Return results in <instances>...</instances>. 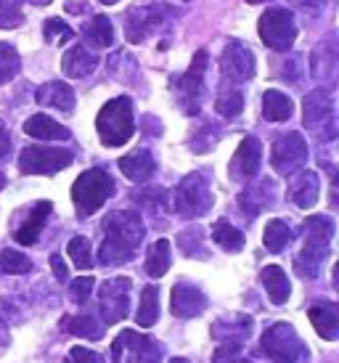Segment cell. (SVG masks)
<instances>
[{"label":"cell","instance_id":"29","mask_svg":"<svg viewBox=\"0 0 339 363\" xmlns=\"http://www.w3.org/2000/svg\"><path fill=\"white\" fill-rule=\"evenodd\" d=\"M82 38L93 48H109L114 43V27H111V21L106 16H93L88 27L82 30Z\"/></svg>","mask_w":339,"mask_h":363},{"label":"cell","instance_id":"7","mask_svg":"<svg viewBox=\"0 0 339 363\" xmlns=\"http://www.w3.org/2000/svg\"><path fill=\"white\" fill-rule=\"evenodd\" d=\"M262 43L273 51H289L297 40V24L287 9H268L257 21Z\"/></svg>","mask_w":339,"mask_h":363},{"label":"cell","instance_id":"1","mask_svg":"<svg viewBox=\"0 0 339 363\" xmlns=\"http://www.w3.org/2000/svg\"><path fill=\"white\" fill-rule=\"evenodd\" d=\"M143 223L138 212L133 210H117L109 212L104 220V244H101L99 260L104 265H120L135 257L138 244L143 239Z\"/></svg>","mask_w":339,"mask_h":363},{"label":"cell","instance_id":"25","mask_svg":"<svg viewBox=\"0 0 339 363\" xmlns=\"http://www.w3.org/2000/svg\"><path fill=\"white\" fill-rule=\"evenodd\" d=\"M38 104L53 106V109L70 114L74 109V91H72L67 82H45L40 91H38Z\"/></svg>","mask_w":339,"mask_h":363},{"label":"cell","instance_id":"24","mask_svg":"<svg viewBox=\"0 0 339 363\" xmlns=\"http://www.w3.org/2000/svg\"><path fill=\"white\" fill-rule=\"evenodd\" d=\"M120 170L128 175L130 181L146 183L151 175H154L157 164H154V157H151V152H146V149H138V152H133V154H128V157H122V160H120Z\"/></svg>","mask_w":339,"mask_h":363},{"label":"cell","instance_id":"40","mask_svg":"<svg viewBox=\"0 0 339 363\" xmlns=\"http://www.w3.org/2000/svg\"><path fill=\"white\" fill-rule=\"evenodd\" d=\"M212 363H252L247 355L241 353V345H220L215 355H212Z\"/></svg>","mask_w":339,"mask_h":363},{"label":"cell","instance_id":"45","mask_svg":"<svg viewBox=\"0 0 339 363\" xmlns=\"http://www.w3.org/2000/svg\"><path fill=\"white\" fill-rule=\"evenodd\" d=\"M9 152H11V135H9V130H6V125L0 122V160Z\"/></svg>","mask_w":339,"mask_h":363},{"label":"cell","instance_id":"19","mask_svg":"<svg viewBox=\"0 0 339 363\" xmlns=\"http://www.w3.org/2000/svg\"><path fill=\"white\" fill-rule=\"evenodd\" d=\"M99 67V56H93V53L85 48V45H74L70 51L64 53V59H61V69L67 77L72 80H80V77H90L93 72Z\"/></svg>","mask_w":339,"mask_h":363},{"label":"cell","instance_id":"12","mask_svg":"<svg viewBox=\"0 0 339 363\" xmlns=\"http://www.w3.org/2000/svg\"><path fill=\"white\" fill-rule=\"evenodd\" d=\"M130 286H133V281L125 279V276L109 279V281L101 286V318H104L106 326L122 321V318L128 315Z\"/></svg>","mask_w":339,"mask_h":363},{"label":"cell","instance_id":"32","mask_svg":"<svg viewBox=\"0 0 339 363\" xmlns=\"http://www.w3.org/2000/svg\"><path fill=\"white\" fill-rule=\"evenodd\" d=\"M146 273L151 279H162L165 273L170 271V242L167 239H160L149 247V255H146Z\"/></svg>","mask_w":339,"mask_h":363},{"label":"cell","instance_id":"6","mask_svg":"<svg viewBox=\"0 0 339 363\" xmlns=\"http://www.w3.org/2000/svg\"><path fill=\"white\" fill-rule=\"evenodd\" d=\"M172 207L180 218H199L210 210L212 191L201 172H194V175L180 181V186L175 189V196H172Z\"/></svg>","mask_w":339,"mask_h":363},{"label":"cell","instance_id":"48","mask_svg":"<svg viewBox=\"0 0 339 363\" xmlns=\"http://www.w3.org/2000/svg\"><path fill=\"white\" fill-rule=\"evenodd\" d=\"M101 3H106V6H114V3H120V0H101Z\"/></svg>","mask_w":339,"mask_h":363},{"label":"cell","instance_id":"41","mask_svg":"<svg viewBox=\"0 0 339 363\" xmlns=\"http://www.w3.org/2000/svg\"><path fill=\"white\" fill-rule=\"evenodd\" d=\"M93 286H96L93 276H80V279H74V281H72V289H70V292H72V300H74L77 305H82L90 297Z\"/></svg>","mask_w":339,"mask_h":363},{"label":"cell","instance_id":"34","mask_svg":"<svg viewBox=\"0 0 339 363\" xmlns=\"http://www.w3.org/2000/svg\"><path fill=\"white\" fill-rule=\"evenodd\" d=\"M289 239H291V228L284 220H270L268 225H265L262 242L268 247V252H284Z\"/></svg>","mask_w":339,"mask_h":363},{"label":"cell","instance_id":"36","mask_svg":"<svg viewBox=\"0 0 339 363\" xmlns=\"http://www.w3.org/2000/svg\"><path fill=\"white\" fill-rule=\"evenodd\" d=\"M67 252H70L72 262L80 268V271H90L93 268V252H90V242L85 236H74L67 247Z\"/></svg>","mask_w":339,"mask_h":363},{"label":"cell","instance_id":"4","mask_svg":"<svg viewBox=\"0 0 339 363\" xmlns=\"http://www.w3.org/2000/svg\"><path fill=\"white\" fill-rule=\"evenodd\" d=\"M96 130H99L104 146H122V143H128L133 138L135 120H133V101L128 96L106 101V106L99 111Z\"/></svg>","mask_w":339,"mask_h":363},{"label":"cell","instance_id":"21","mask_svg":"<svg viewBox=\"0 0 339 363\" xmlns=\"http://www.w3.org/2000/svg\"><path fill=\"white\" fill-rule=\"evenodd\" d=\"M310 323L316 326V332L326 340V342H334L339 337V308L334 303H318L308 311Z\"/></svg>","mask_w":339,"mask_h":363},{"label":"cell","instance_id":"30","mask_svg":"<svg viewBox=\"0 0 339 363\" xmlns=\"http://www.w3.org/2000/svg\"><path fill=\"white\" fill-rule=\"evenodd\" d=\"M212 242L223 247L226 252H241L244 250V233L233 228L228 220H218L212 225Z\"/></svg>","mask_w":339,"mask_h":363},{"label":"cell","instance_id":"47","mask_svg":"<svg viewBox=\"0 0 339 363\" xmlns=\"http://www.w3.org/2000/svg\"><path fill=\"white\" fill-rule=\"evenodd\" d=\"M170 363H189V361H186V358H172Z\"/></svg>","mask_w":339,"mask_h":363},{"label":"cell","instance_id":"42","mask_svg":"<svg viewBox=\"0 0 339 363\" xmlns=\"http://www.w3.org/2000/svg\"><path fill=\"white\" fill-rule=\"evenodd\" d=\"M43 32H45V38H48V40H53V35H59L61 43H67V40H72V38H74L72 27H67L61 19H48V21H45V27H43Z\"/></svg>","mask_w":339,"mask_h":363},{"label":"cell","instance_id":"31","mask_svg":"<svg viewBox=\"0 0 339 363\" xmlns=\"http://www.w3.org/2000/svg\"><path fill=\"white\" fill-rule=\"evenodd\" d=\"M160 318V289L157 286H146L143 294H140V305H138V313H135V321L138 326L143 329H149L154 326Z\"/></svg>","mask_w":339,"mask_h":363},{"label":"cell","instance_id":"28","mask_svg":"<svg viewBox=\"0 0 339 363\" xmlns=\"http://www.w3.org/2000/svg\"><path fill=\"white\" fill-rule=\"evenodd\" d=\"M294 111V104L289 101V96H284L281 91H265L262 96V114L268 122H287Z\"/></svg>","mask_w":339,"mask_h":363},{"label":"cell","instance_id":"44","mask_svg":"<svg viewBox=\"0 0 339 363\" xmlns=\"http://www.w3.org/2000/svg\"><path fill=\"white\" fill-rule=\"evenodd\" d=\"M50 265H53L56 279H59V281H67L70 271H67V265H64V257H61V255H50Z\"/></svg>","mask_w":339,"mask_h":363},{"label":"cell","instance_id":"38","mask_svg":"<svg viewBox=\"0 0 339 363\" xmlns=\"http://www.w3.org/2000/svg\"><path fill=\"white\" fill-rule=\"evenodd\" d=\"M21 24V0H0V30H13Z\"/></svg>","mask_w":339,"mask_h":363},{"label":"cell","instance_id":"11","mask_svg":"<svg viewBox=\"0 0 339 363\" xmlns=\"http://www.w3.org/2000/svg\"><path fill=\"white\" fill-rule=\"evenodd\" d=\"M308 162V143L299 133H284L273 141L270 164L279 175H291Z\"/></svg>","mask_w":339,"mask_h":363},{"label":"cell","instance_id":"20","mask_svg":"<svg viewBox=\"0 0 339 363\" xmlns=\"http://www.w3.org/2000/svg\"><path fill=\"white\" fill-rule=\"evenodd\" d=\"M321 196V181H318V172L313 170H305L302 175L294 178L289 189V199L291 204H297L299 210H310L313 204L318 202Z\"/></svg>","mask_w":339,"mask_h":363},{"label":"cell","instance_id":"3","mask_svg":"<svg viewBox=\"0 0 339 363\" xmlns=\"http://www.w3.org/2000/svg\"><path fill=\"white\" fill-rule=\"evenodd\" d=\"M111 194H114V181L109 172L101 167L85 170L72 186V202H74L77 218H90L93 212H99Z\"/></svg>","mask_w":339,"mask_h":363},{"label":"cell","instance_id":"37","mask_svg":"<svg viewBox=\"0 0 339 363\" xmlns=\"http://www.w3.org/2000/svg\"><path fill=\"white\" fill-rule=\"evenodd\" d=\"M0 271L11 273V276H16V273H30L32 260L27 255L16 252V250H3V252H0Z\"/></svg>","mask_w":339,"mask_h":363},{"label":"cell","instance_id":"10","mask_svg":"<svg viewBox=\"0 0 339 363\" xmlns=\"http://www.w3.org/2000/svg\"><path fill=\"white\" fill-rule=\"evenodd\" d=\"M74 154L56 146H27L19 157V170L24 175H53V172L70 167Z\"/></svg>","mask_w":339,"mask_h":363},{"label":"cell","instance_id":"14","mask_svg":"<svg viewBox=\"0 0 339 363\" xmlns=\"http://www.w3.org/2000/svg\"><path fill=\"white\" fill-rule=\"evenodd\" d=\"M167 13H172V11H170L167 6H162V3L133 9L128 13V16H125V30H128V40L130 43H140L143 38H149V32H154V27H160Z\"/></svg>","mask_w":339,"mask_h":363},{"label":"cell","instance_id":"22","mask_svg":"<svg viewBox=\"0 0 339 363\" xmlns=\"http://www.w3.org/2000/svg\"><path fill=\"white\" fill-rule=\"evenodd\" d=\"M50 210H53V204L50 202H38L35 207L30 210V215H27V220L21 223L19 228L13 231V239L19 244H35L38 242V236H40L43 225H45V220H48Z\"/></svg>","mask_w":339,"mask_h":363},{"label":"cell","instance_id":"2","mask_svg":"<svg viewBox=\"0 0 339 363\" xmlns=\"http://www.w3.org/2000/svg\"><path fill=\"white\" fill-rule=\"evenodd\" d=\"M331 236H334V220L329 215H313L305 220V244L294 257V268L302 279H316L321 265L331 252Z\"/></svg>","mask_w":339,"mask_h":363},{"label":"cell","instance_id":"35","mask_svg":"<svg viewBox=\"0 0 339 363\" xmlns=\"http://www.w3.org/2000/svg\"><path fill=\"white\" fill-rule=\"evenodd\" d=\"M21 69L19 53L11 48L9 43H0V82H11Z\"/></svg>","mask_w":339,"mask_h":363},{"label":"cell","instance_id":"43","mask_svg":"<svg viewBox=\"0 0 339 363\" xmlns=\"http://www.w3.org/2000/svg\"><path fill=\"white\" fill-rule=\"evenodd\" d=\"M64 363H104V358L96 350H88V347H72Z\"/></svg>","mask_w":339,"mask_h":363},{"label":"cell","instance_id":"18","mask_svg":"<svg viewBox=\"0 0 339 363\" xmlns=\"http://www.w3.org/2000/svg\"><path fill=\"white\" fill-rule=\"evenodd\" d=\"M252 334V318L250 315H226L215 321L212 326V337L220 345H241L247 342Z\"/></svg>","mask_w":339,"mask_h":363},{"label":"cell","instance_id":"27","mask_svg":"<svg viewBox=\"0 0 339 363\" xmlns=\"http://www.w3.org/2000/svg\"><path fill=\"white\" fill-rule=\"evenodd\" d=\"M270 199H273V183L260 181L257 186H250L247 191L241 194L239 204H241V210H244L247 218H255V215H260V212L268 207Z\"/></svg>","mask_w":339,"mask_h":363},{"label":"cell","instance_id":"17","mask_svg":"<svg viewBox=\"0 0 339 363\" xmlns=\"http://www.w3.org/2000/svg\"><path fill=\"white\" fill-rule=\"evenodd\" d=\"M260 160H262V143L257 138H244L239 149L230 160V178L233 181H250L260 170Z\"/></svg>","mask_w":339,"mask_h":363},{"label":"cell","instance_id":"5","mask_svg":"<svg viewBox=\"0 0 339 363\" xmlns=\"http://www.w3.org/2000/svg\"><path fill=\"white\" fill-rule=\"evenodd\" d=\"M260 350L268 355L273 363H305L308 361V347L297 337L291 323H273L265 329L260 340Z\"/></svg>","mask_w":339,"mask_h":363},{"label":"cell","instance_id":"39","mask_svg":"<svg viewBox=\"0 0 339 363\" xmlns=\"http://www.w3.org/2000/svg\"><path fill=\"white\" fill-rule=\"evenodd\" d=\"M215 109H218V114H223V117H239L241 109H244V96H241L239 91L223 93L218 101H215Z\"/></svg>","mask_w":339,"mask_h":363},{"label":"cell","instance_id":"15","mask_svg":"<svg viewBox=\"0 0 339 363\" xmlns=\"http://www.w3.org/2000/svg\"><path fill=\"white\" fill-rule=\"evenodd\" d=\"M302 120L305 128L318 133L321 128H329V133L334 135V101H331V93L326 88L313 91L302 104Z\"/></svg>","mask_w":339,"mask_h":363},{"label":"cell","instance_id":"16","mask_svg":"<svg viewBox=\"0 0 339 363\" xmlns=\"http://www.w3.org/2000/svg\"><path fill=\"white\" fill-rule=\"evenodd\" d=\"M204 308H207V297H204L199 286L183 281L172 286V294H170V311H172V315L194 318V315L204 313Z\"/></svg>","mask_w":339,"mask_h":363},{"label":"cell","instance_id":"50","mask_svg":"<svg viewBox=\"0 0 339 363\" xmlns=\"http://www.w3.org/2000/svg\"><path fill=\"white\" fill-rule=\"evenodd\" d=\"M247 3H262V0H247Z\"/></svg>","mask_w":339,"mask_h":363},{"label":"cell","instance_id":"33","mask_svg":"<svg viewBox=\"0 0 339 363\" xmlns=\"http://www.w3.org/2000/svg\"><path fill=\"white\" fill-rule=\"evenodd\" d=\"M61 326L67 329L70 334H77V337H85L90 342H96L104 337V329L99 326V321L93 318V315H67Z\"/></svg>","mask_w":339,"mask_h":363},{"label":"cell","instance_id":"9","mask_svg":"<svg viewBox=\"0 0 339 363\" xmlns=\"http://www.w3.org/2000/svg\"><path fill=\"white\" fill-rule=\"evenodd\" d=\"M160 345L146 334L128 329L111 342V361L114 363H160Z\"/></svg>","mask_w":339,"mask_h":363},{"label":"cell","instance_id":"13","mask_svg":"<svg viewBox=\"0 0 339 363\" xmlns=\"http://www.w3.org/2000/svg\"><path fill=\"white\" fill-rule=\"evenodd\" d=\"M220 72L226 82H247L255 74V56L244 43H228L220 56Z\"/></svg>","mask_w":339,"mask_h":363},{"label":"cell","instance_id":"49","mask_svg":"<svg viewBox=\"0 0 339 363\" xmlns=\"http://www.w3.org/2000/svg\"><path fill=\"white\" fill-rule=\"evenodd\" d=\"M3 181H6V178H3V175H0V189H3Z\"/></svg>","mask_w":339,"mask_h":363},{"label":"cell","instance_id":"8","mask_svg":"<svg viewBox=\"0 0 339 363\" xmlns=\"http://www.w3.org/2000/svg\"><path fill=\"white\" fill-rule=\"evenodd\" d=\"M204 69H207V51H196L186 74L172 80V91L178 96L180 109L186 114H196L204 96Z\"/></svg>","mask_w":339,"mask_h":363},{"label":"cell","instance_id":"23","mask_svg":"<svg viewBox=\"0 0 339 363\" xmlns=\"http://www.w3.org/2000/svg\"><path fill=\"white\" fill-rule=\"evenodd\" d=\"M24 133L38 141H67L70 138V130L56 120H50L48 114H32L30 120L24 122Z\"/></svg>","mask_w":339,"mask_h":363},{"label":"cell","instance_id":"46","mask_svg":"<svg viewBox=\"0 0 339 363\" xmlns=\"http://www.w3.org/2000/svg\"><path fill=\"white\" fill-rule=\"evenodd\" d=\"M157 196H160V199H165L167 194H165V191H157ZM138 199H140V202H143V204H149V202H151V196H149V194H138Z\"/></svg>","mask_w":339,"mask_h":363},{"label":"cell","instance_id":"26","mask_svg":"<svg viewBox=\"0 0 339 363\" xmlns=\"http://www.w3.org/2000/svg\"><path fill=\"white\" fill-rule=\"evenodd\" d=\"M262 286H265V292H268L270 303L276 305H284L289 300L291 294V284L287 279V273L281 271L279 265H268V268H262Z\"/></svg>","mask_w":339,"mask_h":363}]
</instances>
